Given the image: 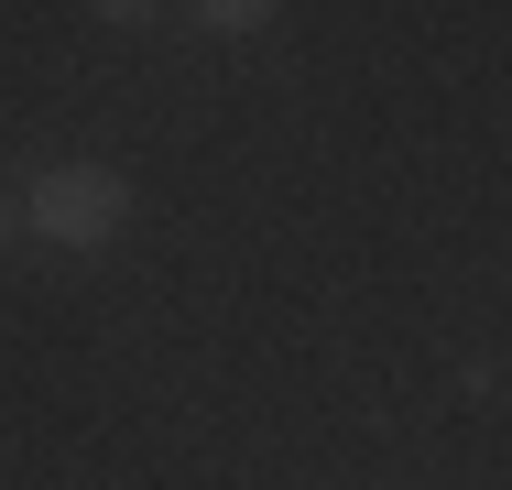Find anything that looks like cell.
Listing matches in <instances>:
<instances>
[{"mask_svg": "<svg viewBox=\"0 0 512 490\" xmlns=\"http://www.w3.org/2000/svg\"><path fill=\"white\" fill-rule=\"evenodd\" d=\"M22 218L44 240H66V251H99V240H120V218H131V186L109 164H55L44 186L22 196Z\"/></svg>", "mask_w": 512, "mask_h": 490, "instance_id": "cell-1", "label": "cell"}, {"mask_svg": "<svg viewBox=\"0 0 512 490\" xmlns=\"http://www.w3.org/2000/svg\"><path fill=\"white\" fill-rule=\"evenodd\" d=\"M11 229H22V196H0V251H11Z\"/></svg>", "mask_w": 512, "mask_h": 490, "instance_id": "cell-2", "label": "cell"}]
</instances>
